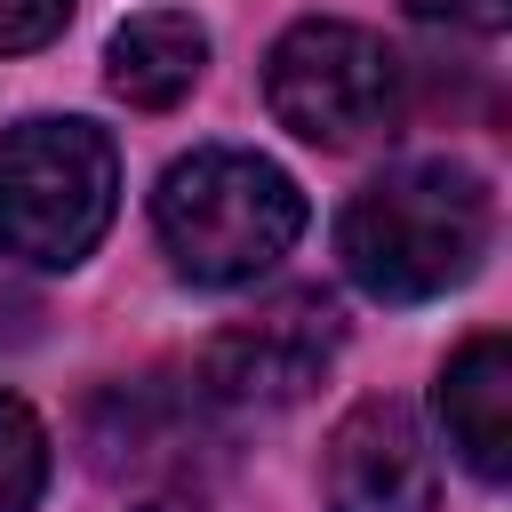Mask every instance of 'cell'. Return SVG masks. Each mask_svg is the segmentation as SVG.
<instances>
[{
	"instance_id": "9",
	"label": "cell",
	"mask_w": 512,
	"mask_h": 512,
	"mask_svg": "<svg viewBox=\"0 0 512 512\" xmlns=\"http://www.w3.org/2000/svg\"><path fill=\"white\" fill-rule=\"evenodd\" d=\"M192 432H200V392H192L184 408H160L152 384H120V392H104L96 416H88L96 472H168V464H184Z\"/></svg>"
},
{
	"instance_id": "12",
	"label": "cell",
	"mask_w": 512,
	"mask_h": 512,
	"mask_svg": "<svg viewBox=\"0 0 512 512\" xmlns=\"http://www.w3.org/2000/svg\"><path fill=\"white\" fill-rule=\"evenodd\" d=\"M408 8L432 16V24H464V32H496L512 16V0H408Z\"/></svg>"
},
{
	"instance_id": "11",
	"label": "cell",
	"mask_w": 512,
	"mask_h": 512,
	"mask_svg": "<svg viewBox=\"0 0 512 512\" xmlns=\"http://www.w3.org/2000/svg\"><path fill=\"white\" fill-rule=\"evenodd\" d=\"M64 16H72V0H0V56L56 40V32H64Z\"/></svg>"
},
{
	"instance_id": "4",
	"label": "cell",
	"mask_w": 512,
	"mask_h": 512,
	"mask_svg": "<svg viewBox=\"0 0 512 512\" xmlns=\"http://www.w3.org/2000/svg\"><path fill=\"white\" fill-rule=\"evenodd\" d=\"M264 104L288 136L320 152H352L400 120V56L344 16H304L280 32L264 64Z\"/></svg>"
},
{
	"instance_id": "2",
	"label": "cell",
	"mask_w": 512,
	"mask_h": 512,
	"mask_svg": "<svg viewBox=\"0 0 512 512\" xmlns=\"http://www.w3.org/2000/svg\"><path fill=\"white\" fill-rule=\"evenodd\" d=\"M152 224L160 248L184 280L200 288H240L256 272H272L296 232H304V192L288 168H272L264 152H232L208 144L192 160H176L152 192Z\"/></svg>"
},
{
	"instance_id": "5",
	"label": "cell",
	"mask_w": 512,
	"mask_h": 512,
	"mask_svg": "<svg viewBox=\"0 0 512 512\" xmlns=\"http://www.w3.org/2000/svg\"><path fill=\"white\" fill-rule=\"evenodd\" d=\"M344 344V320L320 288H288L272 296L264 312L232 320L208 336L200 352V400L216 408H288L320 384V368L336 360Z\"/></svg>"
},
{
	"instance_id": "1",
	"label": "cell",
	"mask_w": 512,
	"mask_h": 512,
	"mask_svg": "<svg viewBox=\"0 0 512 512\" xmlns=\"http://www.w3.org/2000/svg\"><path fill=\"white\" fill-rule=\"evenodd\" d=\"M496 200L464 160H400L360 184L336 216V256L376 304H424L480 272Z\"/></svg>"
},
{
	"instance_id": "3",
	"label": "cell",
	"mask_w": 512,
	"mask_h": 512,
	"mask_svg": "<svg viewBox=\"0 0 512 512\" xmlns=\"http://www.w3.org/2000/svg\"><path fill=\"white\" fill-rule=\"evenodd\" d=\"M120 200V160L96 120H16L0 136V256L16 264H80Z\"/></svg>"
},
{
	"instance_id": "6",
	"label": "cell",
	"mask_w": 512,
	"mask_h": 512,
	"mask_svg": "<svg viewBox=\"0 0 512 512\" xmlns=\"http://www.w3.org/2000/svg\"><path fill=\"white\" fill-rule=\"evenodd\" d=\"M328 512H432L440 504V464L408 400H360L320 456Z\"/></svg>"
},
{
	"instance_id": "8",
	"label": "cell",
	"mask_w": 512,
	"mask_h": 512,
	"mask_svg": "<svg viewBox=\"0 0 512 512\" xmlns=\"http://www.w3.org/2000/svg\"><path fill=\"white\" fill-rule=\"evenodd\" d=\"M200 72H208V32H200L192 16H176V8L128 16V24L112 32V48H104V80H112V96L136 104V112L184 104V96L200 88Z\"/></svg>"
},
{
	"instance_id": "13",
	"label": "cell",
	"mask_w": 512,
	"mask_h": 512,
	"mask_svg": "<svg viewBox=\"0 0 512 512\" xmlns=\"http://www.w3.org/2000/svg\"><path fill=\"white\" fill-rule=\"evenodd\" d=\"M136 512H192V504H136Z\"/></svg>"
},
{
	"instance_id": "7",
	"label": "cell",
	"mask_w": 512,
	"mask_h": 512,
	"mask_svg": "<svg viewBox=\"0 0 512 512\" xmlns=\"http://www.w3.org/2000/svg\"><path fill=\"white\" fill-rule=\"evenodd\" d=\"M440 424L480 480L512 472V344L504 336H472L440 368Z\"/></svg>"
},
{
	"instance_id": "10",
	"label": "cell",
	"mask_w": 512,
	"mask_h": 512,
	"mask_svg": "<svg viewBox=\"0 0 512 512\" xmlns=\"http://www.w3.org/2000/svg\"><path fill=\"white\" fill-rule=\"evenodd\" d=\"M40 488H48V432L16 392H0V512H32Z\"/></svg>"
}]
</instances>
